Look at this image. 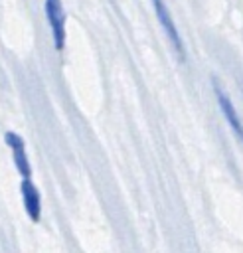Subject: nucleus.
<instances>
[{"instance_id": "7ed1b4c3", "label": "nucleus", "mask_w": 243, "mask_h": 253, "mask_svg": "<svg viewBox=\"0 0 243 253\" xmlns=\"http://www.w3.org/2000/svg\"><path fill=\"white\" fill-rule=\"evenodd\" d=\"M4 140H6V144L10 146V150L14 154V164L18 168V174H22V178H30L32 176V166H30V160H28L22 136L16 134V132H6Z\"/></svg>"}, {"instance_id": "20e7f679", "label": "nucleus", "mask_w": 243, "mask_h": 253, "mask_svg": "<svg viewBox=\"0 0 243 253\" xmlns=\"http://www.w3.org/2000/svg\"><path fill=\"white\" fill-rule=\"evenodd\" d=\"M213 91H215V97H217V103H219V109H221V113H223V117L227 119V123H229V126H231V130L237 134V138L243 142V123H241V119H239V115H237V111H235V107H233V103H231V99L225 95V91L213 81Z\"/></svg>"}, {"instance_id": "39448f33", "label": "nucleus", "mask_w": 243, "mask_h": 253, "mask_svg": "<svg viewBox=\"0 0 243 253\" xmlns=\"http://www.w3.org/2000/svg\"><path fill=\"white\" fill-rule=\"evenodd\" d=\"M22 200H24V208L30 215L32 221H40V213H41V204H40V192L38 188L34 186V182L30 178H24L22 180Z\"/></svg>"}, {"instance_id": "f03ea898", "label": "nucleus", "mask_w": 243, "mask_h": 253, "mask_svg": "<svg viewBox=\"0 0 243 253\" xmlns=\"http://www.w3.org/2000/svg\"><path fill=\"white\" fill-rule=\"evenodd\" d=\"M45 18L57 51L65 47V10L61 0H45Z\"/></svg>"}, {"instance_id": "f257e3e1", "label": "nucleus", "mask_w": 243, "mask_h": 253, "mask_svg": "<svg viewBox=\"0 0 243 253\" xmlns=\"http://www.w3.org/2000/svg\"><path fill=\"white\" fill-rule=\"evenodd\" d=\"M152 6H154L156 18H158V22H160V26H162L166 38L170 40V43H172L174 51L178 53V57L184 61V59H186L184 42H182V38H180V32H178V28H176V24H174V20H172V14H170L168 6L164 4V0H152Z\"/></svg>"}]
</instances>
